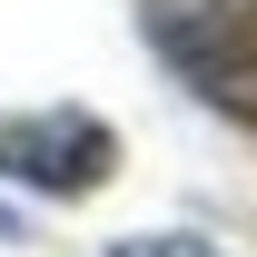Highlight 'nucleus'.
Wrapping results in <instances>:
<instances>
[{"label":"nucleus","mask_w":257,"mask_h":257,"mask_svg":"<svg viewBox=\"0 0 257 257\" xmlns=\"http://www.w3.org/2000/svg\"><path fill=\"white\" fill-rule=\"evenodd\" d=\"M139 40L198 109L257 139V0H139Z\"/></svg>","instance_id":"f257e3e1"},{"label":"nucleus","mask_w":257,"mask_h":257,"mask_svg":"<svg viewBox=\"0 0 257 257\" xmlns=\"http://www.w3.org/2000/svg\"><path fill=\"white\" fill-rule=\"evenodd\" d=\"M0 178L40 198H89L119 178V128L99 109H20V119H0Z\"/></svg>","instance_id":"f03ea898"},{"label":"nucleus","mask_w":257,"mask_h":257,"mask_svg":"<svg viewBox=\"0 0 257 257\" xmlns=\"http://www.w3.org/2000/svg\"><path fill=\"white\" fill-rule=\"evenodd\" d=\"M0 237H20V218H10V208H0Z\"/></svg>","instance_id":"20e7f679"},{"label":"nucleus","mask_w":257,"mask_h":257,"mask_svg":"<svg viewBox=\"0 0 257 257\" xmlns=\"http://www.w3.org/2000/svg\"><path fill=\"white\" fill-rule=\"evenodd\" d=\"M109 257H227L218 237H188V227H159V237H119Z\"/></svg>","instance_id":"7ed1b4c3"}]
</instances>
